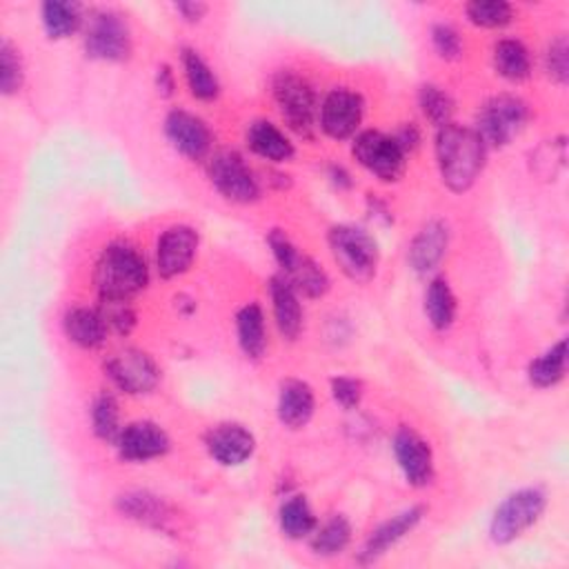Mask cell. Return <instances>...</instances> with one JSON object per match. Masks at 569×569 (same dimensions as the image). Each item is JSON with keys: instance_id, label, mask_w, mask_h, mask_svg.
I'll use <instances>...</instances> for the list:
<instances>
[{"instance_id": "1", "label": "cell", "mask_w": 569, "mask_h": 569, "mask_svg": "<svg viewBox=\"0 0 569 569\" xmlns=\"http://www.w3.org/2000/svg\"><path fill=\"white\" fill-rule=\"evenodd\" d=\"M433 151L440 180L453 193L469 191L487 162V147L478 131L458 122L436 129Z\"/></svg>"}, {"instance_id": "2", "label": "cell", "mask_w": 569, "mask_h": 569, "mask_svg": "<svg viewBox=\"0 0 569 569\" xmlns=\"http://www.w3.org/2000/svg\"><path fill=\"white\" fill-rule=\"evenodd\" d=\"M93 282L102 298L133 300L149 284V264L138 247L116 240L100 251L93 264Z\"/></svg>"}, {"instance_id": "3", "label": "cell", "mask_w": 569, "mask_h": 569, "mask_svg": "<svg viewBox=\"0 0 569 569\" xmlns=\"http://www.w3.org/2000/svg\"><path fill=\"white\" fill-rule=\"evenodd\" d=\"M271 96L287 129L311 140L318 127L320 100L313 84L293 69H280L271 78Z\"/></svg>"}, {"instance_id": "4", "label": "cell", "mask_w": 569, "mask_h": 569, "mask_svg": "<svg viewBox=\"0 0 569 569\" xmlns=\"http://www.w3.org/2000/svg\"><path fill=\"white\" fill-rule=\"evenodd\" d=\"M329 251L338 269L353 282H369L378 273L380 249L376 238L356 224H333L327 233Z\"/></svg>"}, {"instance_id": "5", "label": "cell", "mask_w": 569, "mask_h": 569, "mask_svg": "<svg viewBox=\"0 0 569 569\" xmlns=\"http://www.w3.org/2000/svg\"><path fill=\"white\" fill-rule=\"evenodd\" d=\"M547 491L538 485L520 487L511 491L496 507L489 520V538L493 545H511L527 529H531L547 509Z\"/></svg>"}, {"instance_id": "6", "label": "cell", "mask_w": 569, "mask_h": 569, "mask_svg": "<svg viewBox=\"0 0 569 569\" xmlns=\"http://www.w3.org/2000/svg\"><path fill=\"white\" fill-rule=\"evenodd\" d=\"M529 104L513 93H496L476 113V131L487 149H502L522 133L529 122Z\"/></svg>"}, {"instance_id": "7", "label": "cell", "mask_w": 569, "mask_h": 569, "mask_svg": "<svg viewBox=\"0 0 569 569\" xmlns=\"http://www.w3.org/2000/svg\"><path fill=\"white\" fill-rule=\"evenodd\" d=\"M82 47L87 58L100 62H124L133 42L127 20L113 9H91L84 16Z\"/></svg>"}, {"instance_id": "8", "label": "cell", "mask_w": 569, "mask_h": 569, "mask_svg": "<svg viewBox=\"0 0 569 569\" xmlns=\"http://www.w3.org/2000/svg\"><path fill=\"white\" fill-rule=\"evenodd\" d=\"M351 156L380 182H398L407 171V153L391 133L378 129L358 131L351 140Z\"/></svg>"}, {"instance_id": "9", "label": "cell", "mask_w": 569, "mask_h": 569, "mask_svg": "<svg viewBox=\"0 0 569 569\" xmlns=\"http://www.w3.org/2000/svg\"><path fill=\"white\" fill-rule=\"evenodd\" d=\"M207 176L213 189L229 202L251 204L260 198V182L236 149H220L207 158Z\"/></svg>"}, {"instance_id": "10", "label": "cell", "mask_w": 569, "mask_h": 569, "mask_svg": "<svg viewBox=\"0 0 569 569\" xmlns=\"http://www.w3.org/2000/svg\"><path fill=\"white\" fill-rule=\"evenodd\" d=\"M104 373L109 382L127 396L151 393L160 382V367L156 360L138 347H124L104 360Z\"/></svg>"}, {"instance_id": "11", "label": "cell", "mask_w": 569, "mask_h": 569, "mask_svg": "<svg viewBox=\"0 0 569 569\" xmlns=\"http://www.w3.org/2000/svg\"><path fill=\"white\" fill-rule=\"evenodd\" d=\"M365 100L349 87H333L325 93L318 109V127L333 140H349L360 131Z\"/></svg>"}, {"instance_id": "12", "label": "cell", "mask_w": 569, "mask_h": 569, "mask_svg": "<svg viewBox=\"0 0 569 569\" xmlns=\"http://www.w3.org/2000/svg\"><path fill=\"white\" fill-rule=\"evenodd\" d=\"M391 449L405 480L411 487L420 489L433 482V476H436L433 451H431V445L416 429L400 425L393 433Z\"/></svg>"}, {"instance_id": "13", "label": "cell", "mask_w": 569, "mask_h": 569, "mask_svg": "<svg viewBox=\"0 0 569 569\" xmlns=\"http://www.w3.org/2000/svg\"><path fill=\"white\" fill-rule=\"evenodd\" d=\"M200 236L191 224L167 227L156 242V271L162 280L178 278L189 271L196 260Z\"/></svg>"}, {"instance_id": "14", "label": "cell", "mask_w": 569, "mask_h": 569, "mask_svg": "<svg viewBox=\"0 0 569 569\" xmlns=\"http://www.w3.org/2000/svg\"><path fill=\"white\" fill-rule=\"evenodd\" d=\"M164 136L171 147L189 160H204L211 156V129L200 116L187 109H171L164 116Z\"/></svg>"}, {"instance_id": "15", "label": "cell", "mask_w": 569, "mask_h": 569, "mask_svg": "<svg viewBox=\"0 0 569 569\" xmlns=\"http://www.w3.org/2000/svg\"><path fill=\"white\" fill-rule=\"evenodd\" d=\"M116 451L127 462H149L162 458L171 449L169 433L153 420H136L122 427Z\"/></svg>"}, {"instance_id": "16", "label": "cell", "mask_w": 569, "mask_h": 569, "mask_svg": "<svg viewBox=\"0 0 569 569\" xmlns=\"http://www.w3.org/2000/svg\"><path fill=\"white\" fill-rule=\"evenodd\" d=\"M204 447L222 467H238L253 456L256 438L240 422H218L204 433Z\"/></svg>"}, {"instance_id": "17", "label": "cell", "mask_w": 569, "mask_h": 569, "mask_svg": "<svg viewBox=\"0 0 569 569\" xmlns=\"http://www.w3.org/2000/svg\"><path fill=\"white\" fill-rule=\"evenodd\" d=\"M422 518H425V507L422 505H411V507L398 511L396 516H391L389 520H385L382 525H378L367 536L362 549L358 551V562H362V565L376 562L391 547H396L405 536H409L420 525Z\"/></svg>"}, {"instance_id": "18", "label": "cell", "mask_w": 569, "mask_h": 569, "mask_svg": "<svg viewBox=\"0 0 569 569\" xmlns=\"http://www.w3.org/2000/svg\"><path fill=\"white\" fill-rule=\"evenodd\" d=\"M447 247H449V227L442 220L425 222L409 244V253H407L409 267L420 276L436 271L447 253Z\"/></svg>"}, {"instance_id": "19", "label": "cell", "mask_w": 569, "mask_h": 569, "mask_svg": "<svg viewBox=\"0 0 569 569\" xmlns=\"http://www.w3.org/2000/svg\"><path fill=\"white\" fill-rule=\"evenodd\" d=\"M316 411V393L309 382L300 378H287L280 382L276 413L282 427L302 429L309 425Z\"/></svg>"}, {"instance_id": "20", "label": "cell", "mask_w": 569, "mask_h": 569, "mask_svg": "<svg viewBox=\"0 0 569 569\" xmlns=\"http://www.w3.org/2000/svg\"><path fill=\"white\" fill-rule=\"evenodd\" d=\"M62 331L69 342L87 351L100 349L109 336V327L102 313L98 311V307H84V305H76L64 311Z\"/></svg>"}, {"instance_id": "21", "label": "cell", "mask_w": 569, "mask_h": 569, "mask_svg": "<svg viewBox=\"0 0 569 569\" xmlns=\"http://www.w3.org/2000/svg\"><path fill=\"white\" fill-rule=\"evenodd\" d=\"M269 298L280 336L287 340H296L302 331V305L298 291L282 273H276L269 278Z\"/></svg>"}, {"instance_id": "22", "label": "cell", "mask_w": 569, "mask_h": 569, "mask_svg": "<svg viewBox=\"0 0 569 569\" xmlns=\"http://www.w3.org/2000/svg\"><path fill=\"white\" fill-rule=\"evenodd\" d=\"M244 140L251 153L269 162H289L296 156V147L291 138L278 124L264 118L249 122Z\"/></svg>"}, {"instance_id": "23", "label": "cell", "mask_w": 569, "mask_h": 569, "mask_svg": "<svg viewBox=\"0 0 569 569\" xmlns=\"http://www.w3.org/2000/svg\"><path fill=\"white\" fill-rule=\"evenodd\" d=\"M116 507L122 516L144 525V527H153V529H167L169 522L173 520L169 505L151 491H140V489L127 491V493L118 496Z\"/></svg>"}, {"instance_id": "24", "label": "cell", "mask_w": 569, "mask_h": 569, "mask_svg": "<svg viewBox=\"0 0 569 569\" xmlns=\"http://www.w3.org/2000/svg\"><path fill=\"white\" fill-rule=\"evenodd\" d=\"M236 338L249 360H260L267 351V322L260 302H244L236 311Z\"/></svg>"}, {"instance_id": "25", "label": "cell", "mask_w": 569, "mask_h": 569, "mask_svg": "<svg viewBox=\"0 0 569 569\" xmlns=\"http://www.w3.org/2000/svg\"><path fill=\"white\" fill-rule=\"evenodd\" d=\"M180 62H182V71H184L189 93L196 100L211 102L220 96V80H218L216 71L211 69V64L200 56L198 49L182 47L180 49Z\"/></svg>"}, {"instance_id": "26", "label": "cell", "mask_w": 569, "mask_h": 569, "mask_svg": "<svg viewBox=\"0 0 569 569\" xmlns=\"http://www.w3.org/2000/svg\"><path fill=\"white\" fill-rule=\"evenodd\" d=\"M491 64L507 82H522L531 76V51L518 38H502L493 44Z\"/></svg>"}, {"instance_id": "27", "label": "cell", "mask_w": 569, "mask_h": 569, "mask_svg": "<svg viewBox=\"0 0 569 569\" xmlns=\"http://www.w3.org/2000/svg\"><path fill=\"white\" fill-rule=\"evenodd\" d=\"M456 311H458V302L449 280L445 276L431 278L425 291V316L431 329L447 331L456 320Z\"/></svg>"}, {"instance_id": "28", "label": "cell", "mask_w": 569, "mask_h": 569, "mask_svg": "<svg viewBox=\"0 0 569 569\" xmlns=\"http://www.w3.org/2000/svg\"><path fill=\"white\" fill-rule=\"evenodd\" d=\"M84 9L78 2L64 0H47L40 7L42 29L51 40H62L76 33L84 24Z\"/></svg>"}, {"instance_id": "29", "label": "cell", "mask_w": 569, "mask_h": 569, "mask_svg": "<svg viewBox=\"0 0 569 569\" xmlns=\"http://www.w3.org/2000/svg\"><path fill=\"white\" fill-rule=\"evenodd\" d=\"M567 373V340H556L549 349L536 356L527 367V380L536 389L556 387Z\"/></svg>"}, {"instance_id": "30", "label": "cell", "mask_w": 569, "mask_h": 569, "mask_svg": "<svg viewBox=\"0 0 569 569\" xmlns=\"http://www.w3.org/2000/svg\"><path fill=\"white\" fill-rule=\"evenodd\" d=\"M278 525L282 536L289 540H302L313 533L318 527V518L302 493L287 496L278 509Z\"/></svg>"}, {"instance_id": "31", "label": "cell", "mask_w": 569, "mask_h": 569, "mask_svg": "<svg viewBox=\"0 0 569 569\" xmlns=\"http://www.w3.org/2000/svg\"><path fill=\"white\" fill-rule=\"evenodd\" d=\"M311 551L322 558L340 556L351 542V522L342 513L329 516L325 522H318L313 533L309 536Z\"/></svg>"}, {"instance_id": "32", "label": "cell", "mask_w": 569, "mask_h": 569, "mask_svg": "<svg viewBox=\"0 0 569 569\" xmlns=\"http://www.w3.org/2000/svg\"><path fill=\"white\" fill-rule=\"evenodd\" d=\"M289 284L298 291L300 298H322L329 287H331V280L327 276V271L322 269L320 262H316L311 256L302 253L298 264L289 271V273H282Z\"/></svg>"}, {"instance_id": "33", "label": "cell", "mask_w": 569, "mask_h": 569, "mask_svg": "<svg viewBox=\"0 0 569 569\" xmlns=\"http://www.w3.org/2000/svg\"><path fill=\"white\" fill-rule=\"evenodd\" d=\"M89 420H91V431L98 440L102 442H116L122 422H120V405L111 391H100L89 409Z\"/></svg>"}, {"instance_id": "34", "label": "cell", "mask_w": 569, "mask_h": 569, "mask_svg": "<svg viewBox=\"0 0 569 569\" xmlns=\"http://www.w3.org/2000/svg\"><path fill=\"white\" fill-rule=\"evenodd\" d=\"M418 107L420 113L425 116L427 122H431L436 129L442 124L453 122V111H456V102L449 96V91H445L442 87L427 82L420 84L418 89Z\"/></svg>"}, {"instance_id": "35", "label": "cell", "mask_w": 569, "mask_h": 569, "mask_svg": "<svg viewBox=\"0 0 569 569\" xmlns=\"http://www.w3.org/2000/svg\"><path fill=\"white\" fill-rule=\"evenodd\" d=\"M465 16L471 24L482 29H502L513 22V4L505 0H471L465 4Z\"/></svg>"}, {"instance_id": "36", "label": "cell", "mask_w": 569, "mask_h": 569, "mask_svg": "<svg viewBox=\"0 0 569 569\" xmlns=\"http://www.w3.org/2000/svg\"><path fill=\"white\" fill-rule=\"evenodd\" d=\"M100 302H98V311L102 313L107 327H109V333H118V336H127L133 331L136 322H138V316H136V307L129 298H102L98 296Z\"/></svg>"}, {"instance_id": "37", "label": "cell", "mask_w": 569, "mask_h": 569, "mask_svg": "<svg viewBox=\"0 0 569 569\" xmlns=\"http://www.w3.org/2000/svg\"><path fill=\"white\" fill-rule=\"evenodd\" d=\"M24 82V67L20 51L4 38L0 44V91L2 96L11 98L22 89Z\"/></svg>"}, {"instance_id": "38", "label": "cell", "mask_w": 569, "mask_h": 569, "mask_svg": "<svg viewBox=\"0 0 569 569\" xmlns=\"http://www.w3.org/2000/svg\"><path fill=\"white\" fill-rule=\"evenodd\" d=\"M429 40H431V49L436 51V56L447 62L458 60L465 51L460 31L449 22H433L429 29Z\"/></svg>"}, {"instance_id": "39", "label": "cell", "mask_w": 569, "mask_h": 569, "mask_svg": "<svg viewBox=\"0 0 569 569\" xmlns=\"http://www.w3.org/2000/svg\"><path fill=\"white\" fill-rule=\"evenodd\" d=\"M545 71L551 82L565 87L569 80V40L565 33L556 36L545 49Z\"/></svg>"}, {"instance_id": "40", "label": "cell", "mask_w": 569, "mask_h": 569, "mask_svg": "<svg viewBox=\"0 0 569 569\" xmlns=\"http://www.w3.org/2000/svg\"><path fill=\"white\" fill-rule=\"evenodd\" d=\"M267 244H269V249L273 253V260L280 267V273H289L298 264V260L302 256L300 249L296 247V242L282 229H271L267 233Z\"/></svg>"}, {"instance_id": "41", "label": "cell", "mask_w": 569, "mask_h": 569, "mask_svg": "<svg viewBox=\"0 0 569 569\" xmlns=\"http://www.w3.org/2000/svg\"><path fill=\"white\" fill-rule=\"evenodd\" d=\"M329 389H331L333 402L347 411L356 409L365 396V385L356 376H336V378H331Z\"/></svg>"}, {"instance_id": "42", "label": "cell", "mask_w": 569, "mask_h": 569, "mask_svg": "<svg viewBox=\"0 0 569 569\" xmlns=\"http://www.w3.org/2000/svg\"><path fill=\"white\" fill-rule=\"evenodd\" d=\"M396 138V142L402 147V151L409 156L411 151H416L420 147V140H422V133L418 129L416 122H402L398 127L396 133H391Z\"/></svg>"}, {"instance_id": "43", "label": "cell", "mask_w": 569, "mask_h": 569, "mask_svg": "<svg viewBox=\"0 0 569 569\" xmlns=\"http://www.w3.org/2000/svg\"><path fill=\"white\" fill-rule=\"evenodd\" d=\"M176 13L184 20V22H200L207 11H209V4L200 2V0H180L173 4Z\"/></svg>"}, {"instance_id": "44", "label": "cell", "mask_w": 569, "mask_h": 569, "mask_svg": "<svg viewBox=\"0 0 569 569\" xmlns=\"http://www.w3.org/2000/svg\"><path fill=\"white\" fill-rule=\"evenodd\" d=\"M156 91L160 98H171L176 93V76L169 64H160L156 69Z\"/></svg>"}, {"instance_id": "45", "label": "cell", "mask_w": 569, "mask_h": 569, "mask_svg": "<svg viewBox=\"0 0 569 569\" xmlns=\"http://www.w3.org/2000/svg\"><path fill=\"white\" fill-rule=\"evenodd\" d=\"M327 178H329V182H331L338 191H347V189L353 187V178H351V173H349L342 164H329Z\"/></svg>"}]
</instances>
